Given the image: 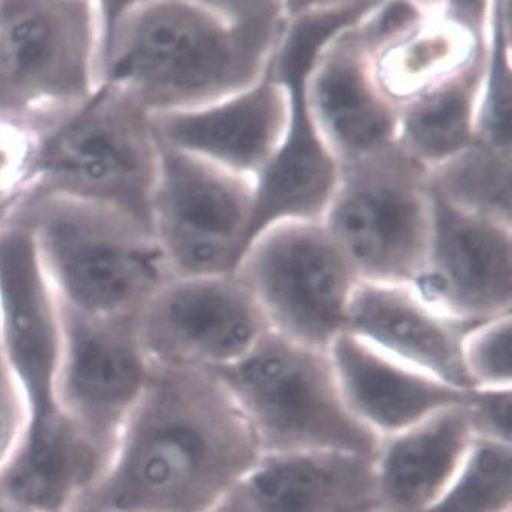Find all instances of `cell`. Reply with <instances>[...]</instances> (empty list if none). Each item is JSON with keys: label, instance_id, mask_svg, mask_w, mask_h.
<instances>
[{"label": "cell", "instance_id": "1", "mask_svg": "<svg viewBox=\"0 0 512 512\" xmlns=\"http://www.w3.org/2000/svg\"><path fill=\"white\" fill-rule=\"evenodd\" d=\"M263 456L217 371L152 365L142 398L73 512H212Z\"/></svg>", "mask_w": 512, "mask_h": 512}, {"label": "cell", "instance_id": "2", "mask_svg": "<svg viewBox=\"0 0 512 512\" xmlns=\"http://www.w3.org/2000/svg\"><path fill=\"white\" fill-rule=\"evenodd\" d=\"M99 10V86L149 115L207 108L255 86L290 17L283 0H126Z\"/></svg>", "mask_w": 512, "mask_h": 512}, {"label": "cell", "instance_id": "3", "mask_svg": "<svg viewBox=\"0 0 512 512\" xmlns=\"http://www.w3.org/2000/svg\"><path fill=\"white\" fill-rule=\"evenodd\" d=\"M60 304L88 318H134L172 278L154 232L109 207L65 197L25 201Z\"/></svg>", "mask_w": 512, "mask_h": 512}, {"label": "cell", "instance_id": "4", "mask_svg": "<svg viewBox=\"0 0 512 512\" xmlns=\"http://www.w3.org/2000/svg\"><path fill=\"white\" fill-rule=\"evenodd\" d=\"M158 169L160 143L148 112L119 89L100 85L91 99L39 126L25 201H85L152 230Z\"/></svg>", "mask_w": 512, "mask_h": 512}, {"label": "cell", "instance_id": "5", "mask_svg": "<svg viewBox=\"0 0 512 512\" xmlns=\"http://www.w3.org/2000/svg\"><path fill=\"white\" fill-rule=\"evenodd\" d=\"M217 373L263 454L345 451L375 456L381 440L348 410L329 350L269 329L244 358Z\"/></svg>", "mask_w": 512, "mask_h": 512}, {"label": "cell", "instance_id": "6", "mask_svg": "<svg viewBox=\"0 0 512 512\" xmlns=\"http://www.w3.org/2000/svg\"><path fill=\"white\" fill-rule=\"evenodd\" d=\"M376 4L289 2V22L269 68L289 91V125L281 149L256 181L246 247L275 221L321 220L329 206L339 168L313 123L307 105V77L322 48L336 34L358 23Z\"/></svg>", "mask_w": 512, "mask_h": 512}, {"label": "cell", "instance_id": "7", "mask_svg": "<svg viewBox=\"0 0 512 512\" xmlns=\"http://www.w3.org/2000/svg\"><path fill=\"white\" fill-rule=\"evenodd\" d=\"M92 0H0V117L43 126L99 88Z\"/></svg>", "mask_w": 512, "mask_h": 512}, {"label": "cell", "instance_id": "8", "mask_svg": "<svg viewBox=\"0 0 512 512\" xmlns=\"http://www.w3.org/2000/svg\"><path fill=\"white\" fill-rule=\"evenodd\" d=\"M321 221L361 281L413 284L433 230L428 171L398 145L341 166Z\"/></svg>", "mask_w": 512, "mask_h": 512}, {"label": "cell", "instance_id": "9", "mask_svg": "<svg viewBox=\"0 0 512 512\" xmlns=\"http://www.w3.org/2000/svg\"><path fill=\"white\" fill-rule=\"evenodd\" d=\"M232 275L249 290L270 329L329 350L345 332L359 279L321 220L286 218L261 230Z\"/></svg>", "mask_w": 512, "mask_h": 512}, {"label": "cell", "instance_id": "10", "mask_svg": "<svg viewBox=\"0 0 512 512\" xmlns=\"http://www.w3.org/2000/svg\"><path fill=\"white\" fill-rule=\"evenodd\" d=\"M255 197L253 178L160 145L152 230L172 278L232 275Z\"/></svg>", "mask_w": 512, "mask_h": 512}, {"label": "cell", "instance_id": "11", "mask_svg": "<svg viewBox=\"0 0 512 512\" xmlns=\"http://www.w3.org/2000/svg\"><path fill=\"white\" fill-rule=\"evenodd\" d=\"M149 364L221 370L240 361L270 329L234 275L171 278L135 318Z\"/></svg>", "mask_w": 512, "mask_h": 512}, {"label": "cell", "instance_id": "12", "mask_svg": "<svg viewBox=\"0 0 512 512\" xmlns=\"http://www.w3.org/2000/svg\"><path fill=\"white\" fill-rule=\"evenodd\" d=\"M62 318L57 405L108 465L151 371L138 341L137 316L88 318L62 306Z\"/></svg>", "mask_w": 512, "mask_h": 512}, {"label": "cell", "instance_id": "13", "mask_svg": "<svg viewBox=\"0 0 512 512\" xmlns=\"http://www.w3.org/2000/svg\"><path fill=\"white\" fill-rule=\"evenodd\" d=\"M0 342L30 422L60 411L62 306L43 269L33 230L19 214L0 227Z\"/></svg>", "mask_w": 512, "mask_h": 512}, {"label": "cell", "instance_id": "14", "mask_svg": "<svg viewBox=\"0 0 512 512\" xmlns=\"http://www.w3.org/2000/svg\"><path fill=\"white\" fill-rule=\"evenodd\" d=\"M431 198L433 230L417 292L467 327L512 313V226Z\"/></svg>", "mask_w": 512, "mask_h": 512}, {"label": "cell", "instance_id": "15", "mask_svg": "<svg viewBox=\"0 0 512 512\" xmlns=\"http://www.w3.org/2000/svg\"><path fill=\"white\" fill-rule=\"evenodd\" d=\"M356 25L322 48L307 77L313 123L338 168L387 151L398 138L399 105L379 85L375 54Z\"/></svg>", "mask_w": 512, "mask_h": 512}, {"label": "cell", "instance_id": "16", "mask_svg": "<svg viewBox=\"0 0 512 512\" xmlns=\"http://www.w3.org/2000/svg\"><path fill=\"white\" fill-rule=\"evenodd\" d=\"M289 91L267 71L238 96L195 111L149 115L158 143L258 181L289 125Z\"/></svg>", "mask_w": 512, "mask_h": 512}, {"label": "cell", "instance_id": "17", "mask_svg": "<svg viewBox=\"0 0 512 512\" xmlns=\"http://www.w3.org/2000/svg\"><path fill=\"white\" fill-rule=\"evenodd\" d=\"M373 456L263 454L212 512H375Z\"/></svg>", "mask_w": 512, "mask_h": 512}, {"label": "cell", "instance_id": "18", "mask_svg": "<svg viewBox=\"0 0 512 512\" xmlns=\"http://www.w3.org/2000/svg\"><path fill=\"white\" fill-rule=\"evenodd\" d=\"M468 329L440 312L413 284L370 281H359L353 290L345 322V332L465 391L460 350Z\"/></svg>", "mask_w": 512, "mask_h": 512}, {"label": "cell", "instance_id": "19", "mask_svg": "<svg viewBox=\"0 0 512 512\" xmlns=\"http://www.w3.org/2000/svg\"><path fill=\"white\" fill-rule=\"evenodd\" d=\"M329 355L348 410L379 440L467 401L468 391L411 367L352 333H341Z\"/></svg>", "mask_w": 512, "mask_h": 512}, {"label": "cell", "instance_id": "20", "mask_svg": "<svg viewBox=\"0 0 512 512\" xmlns=\"http://www.w3.org/2000/svg\"><path fill=\"white\" fill-rule=\"evenodd\" d=\"M465 402L379 442L375 512H424L444 494L477 439Z\"/></svg>", "mask_w": 512, "mask_h": 512}, {"label": "cell", "instance_id": "21", "mask_svg": "<svg viewBox=\"0 0 512 512\" xmlns=\"http://www.w3.org/2000/svg\"><path fill=\"white\" fill-rule=\"evenodd\" d=\"M491 2H424L413 27L375 59L376 79L398 105L459 73L485 48Z\"/></svg>", "mask_w": 512, "mask_h": 512}, {"label": "cell", "instance_id": "22", "mask_svg": "<svg viewBox=\"0 0 512 512\" xmlns=\"http://www.w3.org/2000/svg\"><path fill=\"white\" fill-rule=\"evenodd\" d=\"M94 445L62 410L30 422L0 473V497L30 512H62L105 470Z\"/></svg>", "mask_w": 512, "mask_h": 512}, {"label": "cell", "instance_id": "23", "mask_svg": "<svg viewBox=\"0 0 512 512\" xmlns=\"http://www.w3.org/2000/svg\"><path fill=\"white\" fill-rule=\"evenodd\" d=\"M486 60L488 43L459 73L399 105L396 145L428 172L476 142Z\"/></svg>", "mask_w": 512, "mask_h": 512}, {"label": "cell", "instance_id": "24", "mask_svg": "<svg viewBox=\"0 0 512 512\" xmlns=\"http://www.w3.org/2000/svg\"><path fill=\"white\" fill-rule=\"evenodd\" d=\"M428 186L459 211L512 226V151L476 140L431 169Z\"/></svg>", "mask_w": 512, "mask_h": 512}, {"label": "cell", "instance_id": "25", "mask_svg": "<svg viewBox=\"0 0 512 512\" xmlns=\"http://www.w3.org/2000/svg\"><path fill=\"white\" fill-rule=\"evenodd\" d=\"M424 512H512V445L476 439L453 482Z\"/></svg>", "mask_w": 512, "mask_h": 512}, {"label": "cell", "instance_id": "26", "mask_svg": "<svg viewBox=\"0 0 512 512\" xmlns=\"http://www.w3.org/2000/svg\"><path fill=\"white\" fill-rule=\"evenodd\" d=\"M511 4L491 2L488 60L476 114V140L512 151Z\"/></svg>", "mask_w": 512, "mask_h": 512}, {"label": "cell", "instance_id": "27", "mask_svg": "<svg viewBox=\"0 0 512 512\" xmlns=\"http://www.w3.org/2000/svg\"><path fill=\"white\" fill-rule=\"evenodd\" d=\"M460 356L468 390L512 388V313L468 329Z\"/></svg>", "mask_w": 512, "mask_h": 512}, {"label": "cell", "instance_id": "28", "mask_svg": "<svg viewBox=\"0 0 512 512\" xmlns=\"http://www.w3.org/2000/svg\"><path fill=\"white\" fill-rule=\"evenodd\" d=\"M39 126L0 117V198L27 200Z\"/></svg>", "mask_w": 512, "mask_h": 512}, {"label": "cell", "instance_id": "29", "mask_svg": "<svg viewBox=\"0 0 512 512\" xmlns=\"http://www.w3.org/2000/svg\"><path fill=\"white\" fill-rule=\"evenodd\" d=\"M465 405L477 439L512 445V388L468 390Z\"/></svg>", "mask_w": 512, "mask_h": 512}, {"label": "cell", "instance_id": "30", "mask_svg": "<svg viewBox=\"0 0 512 512\" xmlns=\"http://www.w3.org/2000/svg\"><path fill=\"white\" fill-rule=\"evenodd\" d=\"M27 404L10 376L0 378V468L4 470L27 431Z\"/></svg>", "mask_w": 512, "mask_h": 512}, {"label": "cell", "instance_id": "31", "mask_svg": "<svg viewBox=\"0 0 512 512\" xmlns=\"http://www.w3.org/2000/svg\"><path fill=\"white\" fill-rule=\"evenodd\" d=\"M22 203L11 198H0V227L5 226L19 211Z\"/></svg>", "mask_w": 512, "mask_h": 512}, {"label": "cell", "instance_id": "32", "mask_svg": "<svg viewBox=\"0 0 512 512\" xmlns=\"http://www.w3.org/2000/svg\"><path fill=\"white\" fill-rule=\"evenodd\" d=\"M0 512H30L25 511V509L19 508V506L13 505V503L8 502V500L2 499L0 497Z\"/></svg>", "mask_w": 512, "mask_h": 512}, {"label": "cell", "instance_id": "33", "mask_svg": "<svg viewBox=\"0 0 512 512\" xmlns=\"http://www.w3.org/2000/svg\"><path fill=\"white\" fill-rule=\"evenodd\" d=\"M10 376L8 373L7 364H5L4 352H2V342H0V378Z\"/></svg>", "mask_w": 512, "mask_h": 512}]
</instances>
